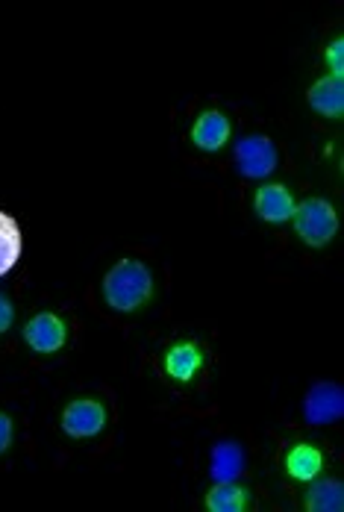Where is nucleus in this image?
Masks as SVG:
<instances>
[{
    "instance_id": "nucleus-18",
    "label": "nucleus",
    "mask_w": 344,
    "mask_h": 512,
    "mask_svg": "<svg viewBox=\"0 0 344 512\" xmlns=\"http://www.w3.org/2000/svg\"><path fill=\"white\" fill-rule=\"evenodd\" d=\"M12 315H15V312H12V304H9V301L0 295V333H6V330H9V324H12Z\"/></svg>"
},
{
    "instance_id": "nucleus-12",
    "label": "nucleus",
    "mask_w": 344,
    "mask_h": 512,
    "mask_svg": "<svg viewBox=\"0 0 344 512\" xmlns=\"http://www.w3.org/2000/svg\"><path fill=\"white\" fill-rule=\"evenodd\" d=\"M306 510L309 512H342L344 486L339 480H315L306 492Z\"/></svg>"
},
{
    "instance_id": "nucleus-1",
    "label": "nucleus",
    "mask_w": 344,
    "mask_h": 512,
    "mask_svg": "<svg viewBox=\"0 0 344 512\" xmlns=\"http://www.w3.org/2000/svg\"><path fill=\"white\" fill-rule=\"evenodd\" d=\"M103 295H106V304L118 312L142 309L153 295V277H150L148 265L136 259H121L115 268H109L103 280Z\"/></svg>"
},
{
    "instance_id": "nucleus-9",
    "label": "nucleus",
    "mask_w": 344,
    "mask_h": 512,
    "mask_svg": "<svg viewBox=\"0 0 344 512\" xmlns=\"http://www.w3.org/2000/svg\"><path fill=\"white\" fill-rule=\"evenodd\" d=\"M309 103L315 112L327 115V118H342L344 112V83L339 77L327 74L321 77L312 89H309Z\"/></svg>"
},
{
    "instance_id": "nucleus-11",
    "label": "nucleus",
    "mask_w": 344,
    "mask_h": 512,
    "mask_svg": "<svg viewBox=\"0 0 344 512\" xmlns=\"http://www.w3.org/2000/svg\"><path fill=\"white\" fill-rule=\"evenodd\" d=\"M203 365V354L197 351V345L192 342H183V345H174L165 357V371L180 380V383H189L197 374V368Z\"/></svg>"
},
{
    "instance_id": "nucleus-2",
    "label": "nucleus",
    "mask_w": 344,
    "mask_h": 512,
    "mask_svg": "<svg viewBox=\"0 0 344 512\" xmlns=\"http://www.w3.org/2000/svg\"><path fill=\"white\" fill-rule=\"evenodd\" d=\"M295 233L309 248H324L327 242L336 239L339 233V215L330 201L324 198H309L295 206Z\"/></svg>"
},
{
    "instance_id": "nucleus-3",
    "label": "nucleus",
    "mask_w": 344,
    "mask_h": 512,
    "mask_svg": "<svg viewBox=\"0 0 344 512\" xmlns=\"http://www.w3.org/2000/svg\"><path fill=\"white\" fill-rule=\"evenodd\" d=\"M236 168L242 177L250 180H259V177H268L274 168H277V148L268 136H245L236 142Z\"/></svg>"
},
{
    "instance_id": "nucleus-7",
    "label": "nucleus",
    "mask_w": 344,
    "mask_h": 512,
    "mask_svg": "<svg viewBox=\"0 0 344 512\" xmlns=\"http://www.w3.org/2000/svg\"><path fill=\"white\" fill-rule=\"evenodd\" d=\"M253 206H256V215L268 224H283L295 215V198L292 192L283 186V183H268L256 192L253 198Z\"/></svg>"
},
{
    "instance_id": "nucleus-14",
    "label": "nucleus",
    "mask_w": 344,
    "mask_h": 512,
    "mask_svg": "<svg viewBox=\"0 0 344 512\" xmlns=\"http://www.w3.org/2000/svg\"><path fill=\"white\" fill-rule=\"evenodd\" d=\"M21 256V227L12 215L0 212V277L18 262Z\"/></svg>"
},
{
    "instance_id": "nucleus-8",
    "label": "nucleus",
    "mask_w": 344,
    "mask_h": 512,
    "mask_svg": "<svg viewBox=\"0 0 344 512\" xmlns=\"http://www.w3.org/2000/svg\"><path fill=\"white\" fill-rule=\"evenodd\" d=\"M192 139H195L197 148H203V151H221L227 145V139H230L227 115H221L215 109L203 112L195 121V127H192Z\"/></svg>"
},
{
    "instance_id": "nucleus-15",
    "label": "nucleus",
    "mask_w": 344,
    "mask_h": 512,
    "mask_svg": "<svg viewBox=\"0 0 344 512\" xmlns=\"http://www.w3.org/2000/svg\"><path fill=\"white\" fill-rule=\"evenodd\" d=\"M206 510L209 512H242L247 510V492L236 483H218L206 495Z\"/></svg>"
},
{
    "instance_id": "nucleus-16",
    "label": "nucleus",
    "mask_w": 344,
    "mask_h": 512,
    "mask_svg": "<svg viewBox=\"0 0 344 512\" xmlns=\"http://www.w3.org/2000/svg\"><path fill=\"white\" fill-rule=\"evenodd\" d=\"M327 62L333 68V77H344V39H336L330 48H327Z\"/></svg>"
},
{
    "instance_id": "nucleus-17",
    "label": "nucleus",
    "mask_w": 344,
    "mask_h": 512,
    "mask_svg": "<svg viewBox=\"0 0 344 512\" xmlns=\"http://www.w3.org/2000/svg\"><path fill=\"white\" fill-rule=\"evenodd\" d=\"M9 445H12V421H9V415L0 412V454H3Z\"/></svg>"
},
{
    "instance_id": "nucleus-5",
    "label": "nucleus",
    "mask_w": 344,
    "mask_h": 512,
    "mask_svg": "<svg viewBox=\"0 0 344 512\" xmlns=\"http://www.w3.org/2000/svg\"><path fill=\"white\" fill-rule=\"evenodd\" d=\"M103 427H106V410L95 398H80L62 412V430L74 439L98 436Z\"/></svg>"
},
{
    "instance_id": "nucleus-13",
    "label": "nucleus",
    "mask_w": 344,
    "mask_h": 512,
    "mask_svg": "<svg viewBox=\"0 0 344 512\" xmlns=\"http://www.w3.org/2000/svg\"><path fill=\"white\" fill-rule=\"evenodd\" d=\"M286 468L295 480H315L318 471L324 468V457L312 445H295L286 457Z\"/></svg>"
},
{
    "instance_id": "nucleus-6",
    "label": "nucleus",
    "mask_w": 344,
    "mask_h": 512,
    "mask_svg": "<svg viewBox=\"0 0 344 512\" xmlns=\"http://www.w3.org/2000/svg\"><path fill=\"white\" fill-rule=\"evenodd\" d=\"M24 339L27 345L36 351V354H56L65 339H68V330H65V321L53 312H39L36 318H30V324L24 327Z\"/></svg>"
},
{
    "instance_id": "nucleus-10",
    "label": "nucleus",
    "mask_w": 344,
    "mask_h": 512,
    "mask_svg": "<svg viewBox=\"0 0 344 512\" xmlns=\"http://www.w3.org/2000/svg\"><path fill=\"white\" fill-rule=\"evenodd\" d=\"M245 471V454H242V445L236 442H218L215 451H212V480L215 483H233L239 474Z\"/></svg>"
},
{
    "instance_id": "nucleus-4",
    "label": "nucleus",
    "mask_w": 344,
    "mask_h": 512,
    "mask_svg": "<svg viewBox=\"0 0 344 512\" xmlns=\"http://www.w3.org/2000/svg\"><path fill=\"white\" fill-rule=\"evenodd\" d=\"M303 415L309 424H333L344 415V392L339 383H315L306 392Z\"/></svg>"
}]
</instances>
